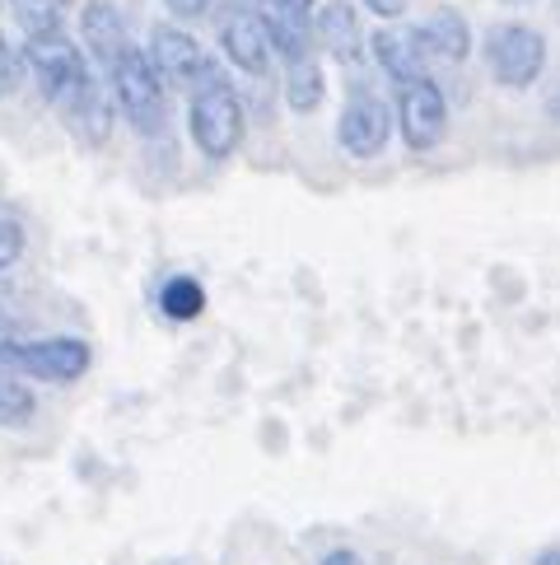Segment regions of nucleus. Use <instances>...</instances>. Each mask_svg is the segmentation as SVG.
I'll list each match as a JSON object with an SVG mask.
<instances>
[{
	"label": "nucleus",
	"instance_id": "1",
	"mask_svg": "<svg viewBox=\"0 0 560 565\" xmlns=\"http://www.w3.org/2000/svg\"><path fill=\"white\" fill-rule=\"evenodd\" d=\"M187 136H192V146L202 150V159H211V164L229 159L238 146H244L248 108H244V98H238V89L229 85L225 71L211 75L206 85H196L187 94Z\"/></svg>",
	"mask_w": 560,
	"mask_h": 565
},
{
	"label": "nucleus",
	"instance_id": "2",
	"mask_svg": "<svg viewBox=\"0 0 560 565\" xmlns=\"http://www.w3.org/2000/svg\"><path fill=\"white\" fill-rule=\"evenodd\" d=\"M104 79L112 89L117 113H122L140 136H159L169 127V85L159 79V71H154L146 47H131Z\"/></svg>",
	"mask_w": 560,
	"mask_h": 565
},
{
	"label": "nucleus",
	"instance_id": "3",
	"mask_svg": "<svg viewBox=\"0 0 560 565\" xmlns=\"http://www.w3.org/2000/svg\"><path fill=\"white\" fill-rule=\"evenodd\" d=\"M547 56H551L547 38L537 29H528V24H518V19L491 24L486 38H482V62H486L491 79L499 89H514V94H524L542 79Z\"/></svg>",
	"mask_w": 560,
	"mask_h": 565
},
{
	"label": "nucleus",
	"instance_id": "4",
	"mask_svg": "<svg viewBox=\"0 0 560 565\" xmlns=\"http://www.w3.org/2000/svg\"><path fill=\"white\" fill-rule=\"evenodd\" d=\"M0 365L14 370L19 379L37 383H75L79 374H89L94 351L79 337H6L0 341Z\"/></svg>",
	"mask_w": 560,
	"mask_h": 565
},
{
	"label": "nucleus",
	"instance_id": "5",
	"mask_svg": "<svg viewBox=\"0 0 560 565\" xmlns=\"http://www.w3.org/2000/svg\"><path fill=\"white\" fill-rule=\"evenodd\" d=\"M211 19H215V38H219V56H225L238 75L262 79L276 62V52H271L267 14L257 10V0H219Z\"/></svg>",
	"mask_w": 560,
	"mask_h": 565
},
{
	"label": "nucleus",
	"instance_id": "6",
	"mask_svg": "<svg viewBox=\"0 0 560 565\" xmlns=\"http://www.w3.org/2000/svg\"><path fill=\"white\" fill-rule=\"evenodd\" d=\"M397 131L392 104L365 79H351L342 117H336V146H342L351 159H378L388 150V140Z\"/></svg>",
	"mask_w": 560,
	"mask_h": 565
},
{
	"label": "nucleus",
	"instance_id": "7",
	"mask_svg": "<svg viewBox=\"0 0 560 565\" xmlns=\"http://www.w3.org/2000/svg\"><path fill=\"white\" fill-rule=\"evenodd\" d=\"M19 56H24V71L37 79V89H43L47 104L66 98L71 89H79V85H85V79L94 75L85 47H79L66 29L24 38V52H19Z\"/></svg>",
	"mask_w": 560,
	"mask_h": 565
},
{
	"label": "nucleus",
	"instance_id": "8",
	"mask_svg": "<svg viewBox=\"0 0 560 565\" xmlns=\"http://www.w3.org/2000/svg\"><path fill=\"white\" fill-rule=\"evenodd\" d=\"M146 52H150L159 79H164L169 89H177V94H192L196 85H206L211 75L225 71V66H219L215 56L187 33V24H173V19H164V24L150 29V47H146Z\"/></svg>",
	"mask_w": 560,
	"mask_h": 565
},
{
	"label": "nucleus",
	"instance_id": "9",
	"mask_svg": "<svg viewBox=\"0 0 560 565\" xmlns=\"http://www.w3.org/2000/svg\"><path fill=\"white\" fill-rule=\"evenodd\" d=\"M392 117H397V131H402L407 150L416 154L439 150V140L449 136V98L430 75L411 79V85H397Z\"/></svg>",
	"mask_w": 560,
	"mask_h": 565
},
{
	"label": "nucleus",
	"instance_id": "10",
	"mask_svg": "<svg viewBox=\"0 0 560 565\" xmlns=\"http://www.w3.org/2000/svg\"><path fill=\"white\" fill-rule=\"evenodd\" d=\"M52 108H56V117H62V127L94 150L104 146V140L112 136V127H117V104H112V89H108L104 75H89L85 85L71 89L66 98H56Z\"/></svg>",
	"mask_w": 560,
	"mask_h": 565
},
{
	"label": "nucleus",
	"instance_id": "11",
	"mask_svg": "<svg viewBox=\"0 0 560 565\" xmlns=\"http://www.w3.org/2000/svg\"><path fill=\"white\" fill-rule=\"evenodd\" d=\"M79 47H85L89 62L108 75L136 47L127 14L117 10L112 0H85V10H79Z\"/></svg>",
	"mask_w": 560,
	"mask_h": 565
},
{
	"label": "nucleus",
	"instance_id": "12",
	"mask_svg": "<svg viewBox=\"0 0 560 565\" xmlns=\"http://www.w3.org/2000/svg\"><path fill=\"white\" fill-rule=\"evenodd\" d=\"M313 43L336 66H355L369 56V33L359 24V10L351 0H327V6L313 10Z\"/></svg>",
	"mask_w": 560,
	"mask_h": 565
},
{
	"label": "nucleus",
	"instance_id": "13",
	"mask_svg": "<svg viewBox=\"0 0 560 565\" xmlns=\"http://www.w3.org/2000/svg\"><path fill=\"white\" fill-rule=\"evenodd\" d=\"M411 38L430 66H463L472 56V24H467V14L453 6L430 10L420 24H411Z\"/></svg>",
	"mask_w": 560,
	"mask_h": 565
},
{
	"label": "nucleus",
	"instance_id": "14",
	"mask_svg": "<svg viewBox=\"0 0 560 565\" xmlns=\"http://www.w3.org/2000/svg\"><path fill=\"white\" fill-rule=\"evenodd\" d=\"M369 56L392 85H411V79L430 75V62L420 56L411 29H374L369 33Z\"/></svg>",
	"mask_w": 560,
	"mask_h": 565
},
{
	"label": "nucleus",
	"instance_id": "15",
	"mask_svg": "<svg viewBox=\"0 0 560 565\" xmlns=\"http://www.w3.org/2000/svg\"><path fill=\"white\" fill-rule=\"evenodd\" d=\"M286 66V104L290 113L299 117H309L323 108V98H327V71H323V52H304V56H294V62H280Z\"/></svg>",
	"mask_w": 560,
	"mask_h": 565
},
{
	"label": "nucleus",
	"instance_id": "16",
	"mask_svg": "<svg viewBox=\"0 0 560 565\" xmlns=\"http://www.w3.org/2000/svg\"><path fill=\"white\" fill-rule=\"evenodd\" d=\"M202 309H206V286L196 276H169L159 286V313L169 322H192L202 318Z\"/></svg>",
	"mask_w": 560,
	"mask_h": 565
},
{
	"label": "nucleus",
	"instance_id": "17",
	"mask_svg": "<svg viewBox=\"0 0 560 565\" xmlns=\"http://www.w3.org/2000/svg\"><path fill=\"white\" fill-rule=\"evenodd\" d=\"M6 6L24 38L56 33V29H66V19H71V0H6Z\"/></svg>",
	"mask_w": 560,
	"mask_h": 565
},
{
	"label": "nucleus",
	"instance_id": "18",
	"mask_svg": "<svg viewBox=\"0 0 560 565\" xmlns=\"http://www.w3.org/2000/svg\"><path fill=\"white\" fill-rule=\"evenodd\" d=\"M37 416V397L29 388V379H19L14 370L0 365V426L6 430H24Z\"/></svg>",
	"mask_w": 560,
	"mask_h": 565
},
{
	"label": "nucleus",
	"instance_id": "19",
	"mask_svg": "<svg viewBox=\"0 0 560 565\" xmlns=\"http://www.w3.org/2000/svg\"><path fill=\"white\" fill-rule=\"evenodd\" d=\"M257 10L267 14V29H299L313 33V0H257Z\"/></svg>",
	"mask_w": 560,
	"mask_h": 565
},
{
	"label": "nucleus",
	"instance_id": "20",
	"mask_svg": "<svg viewBox=\"0 0 560 565\" xmlns=\"http://www.w3.org/2000/svg\"><path fill=\"white\" fill-rule=\"evenodd\" d=\"M19 85H24V56H19V52L10 47V38L0 33V98L14 94Z\"/></svg>",
	"mask_w": 560,
	"mask_h": 565
},
{
	"label": "nucleus",
	"instance_id": "21",
	"mask_svg": "<svg viewBox=\"0 0 560 565\" xmlns=\"http://www.w3.org/2000/svg\"><path fill=\"white\" fill-rule=\"evenodd\" d=\"M215 6H219V0H164V10H169L173 24H187V29L202 24V19H211Z\"/></svg>",
	"mask_w": 560,
	"mask_h": 565
},
{
	"label": "nucleus",
	"instance_id": "22",
	"mask_svg": "<svg viewBox=\"0 0 560 565\" xmlns=\"http://www.w3.org/2000/svg\"><path fill=\"white\" fill-rule=\"evenodd\" d=\"M19 253H24V230H19L14 220H0V276L14 267Z\"/></svg>",
	"mask_w": 560,
	"mask_h": 565
},
{
	"label": "nucleus",
	"instance_id": "23",
	"mask_svg": "<svg viewBox=\"0 0 560 565\" xmlns=\"http://www.w3.org/2000/svg\"><path fill=\"white\" fill-rule=\"evenodd\" d=\"M411 0H365V10L378 14V19H397V14H407Z\"/></svg>",
	"mask_w": 560,
	"mask_h": 565
},
{
	"label": "nucleus",
	"instance_id": "24",
	"mask_svg": "<svg viewBox=\"0 0 560 565\" xmlns=\"http://www.w3.org/2000/svg\"><path fill=\"white\" fill-rule=\"evenodd\" d=\"M542 113H547V122L560 127V79H551V89H547V98H542Z\"/></svg>",
	"mask_w": 560,
	"mask_h": 565
},
{
	"label": "nucleus",
	"instance_id": "25",
	"mask_svg": "<svg viewBox=\"0 0 560 565\" xmlns=\"http://www.w3.org/2000/svg\"><path fill=\"white\" fill-rule=\"evenodd\" d=\"M317 565H365V561H359L351 547H332L323 561H317Z\"/></svg>",
	"mask_w": 560,
	"mask_h": 565
},
{
	"label": "nucleus",
	"instance_id": "26",
	"mask_svg": "<svg viewBox=\"0 0 560 565\" xmlns=\"http://www.w3.org/2000/svg\"><path fill=\"white\" fill-rule=\"evenodd\" d=\"M532 565H560V552H556V547H547V552H542V556H537Z\"/></svg>",
	"mask_w": 560,
	"mask_h": 565
},
{
	"label": "nucleus",
	"instance_id": "27",
	"mask_svg": "<svg viewBox=\"0 0 560 565\" xmlns=\"http://www.w3.org/2000/svg\"><path fill=\"white\" fill-rule=\"evenodd\" d=\"M499 6H532V0H499Z\"/></svg>",
	"mask_w": 560,
	"mask_h": 565
},
{
	"label": "nucleus",
	"instance_id": "28",
	"mask_svg": "<svg viewBox=\"0 0 560 565\" xmlns=\"http://www.w3.org/2000/svg\"><path fill=\"white\" fill-rule=\"evenodd\" d=\"M556 19H560V0H556Z\"/></svg>",
	"mask_w": 560,
	"mask_h": 565
}]
</instances>
